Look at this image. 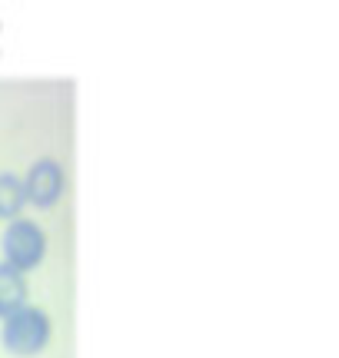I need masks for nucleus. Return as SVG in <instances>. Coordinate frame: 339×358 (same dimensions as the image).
<instances>
[{"mask_svg":"<svg viewBox=\"0 0 339 358\" xmlns=\"http://www.w3.org/2000/svg\"><path fill=\"white\" fill-rule=\"evenodd\" d=\"M30 302V282H27V272L7 266L0 259V319H7L11 312L24 308Z\"/></svg>","mask_w":339,"mask_h":358,"instance_id":"20e7f679","label":"nucleus"},{"mask_svg":"<svg viewBox=\"0 0 339 358\" xmlns=\"http://www.w3.org/2000/svg\"><path fill=\"white\" fill-rule=\"evenodd\" d=\"M20 179H24L27 203L40 206V209L57 206L60 203V196H64V189H67V173L53 156H40V159H34Z\"/></svg>","mask_w":339,"mask_h":358,"instance_id":"7ed1b4c3","label":"nucleus"},{"mask_svg":"<svg viewBox=\"0 0 339 358\" xmlns=\"http://www.w3.org/2000/svg\"><path fill=\"white\" fill-rule=\"evenodd\" d=\"M24 179L17 173H0V219H17L24 213Z\"/></svg>","mask_w":339,"mask_h":358,"instance_id":"39448f33","label":"nucleus"},{"mask_svg":"<svg viewBox=\"0 0 339 358\" xmlns=\"http://www.w3.org/2000/svg\"><path fill=\"white\" fill-rule=\"evenodd\" d=\"M0 252H4L7 266L20 268V272H30L47 256V232H43V226H40L37 219L17 216L0 232Z\"/></svg>","mask_w":339,"mask_h":358,"instance_id":"f03ea898","label":"nucleus"},{"mask_svg":"<svg viewBox=\"0 0 339 358\" xmlns=\"http://www.w3.org/2000/svg\"><path fill=\"white\" fill-rule=\"evenodd\" d=\"M50 335H53L50 315L40 306H30V302L24 308H17V312H11L7 319H0V342H4V348L11 355L20 358L40 355L43 348L50 345Z\"/></svg>","mask_w":339,"mask_h":358,"instance_id":"f257e3e1","label":"nucleus"}]
</instances>
